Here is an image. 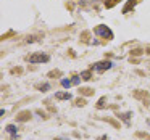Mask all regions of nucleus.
Wrapping results in <instances>:
<instances>
[{
    "mask_svg": "<svg viewBox=\"0 0 150 140\" xmlns=\"http://www.w3.org/2000/svg\"><path fill=\"white\" fill-rule=\"evenodd\" d=\"M55 98L57 100H71V94L69 92H58V94H55Z\"/></svg>",
    "mask_w": 150,
    "mask_h": 140,
    "instance_id": "20e7f679",
    "label": "nucleus"
},
{
    "mask_svg": "<svg viewBox=\"0 0 150 140\" xmlns=\"http://www.w3.org/2000/svg\"><path fill=\"white\" fill-rule=\"evenodd\" d=\"M49 60H50V56L47 53H34V55L28 56L29 63H47Z\"/></svg>",
    "mask_w": 150,
    "mask_h": 140,
    "instance_id": "f03ea898",
    "label": "nucleus"
},
{
    "mask_svg": "<svg viewBox=\"0 0 150 140\" xmlns=\"http://www.w3.org/2000/svg\"><path fill=\"white\" fill-rule=\"evenodd\" d=\"M78 105H79V106H84V105H86V100H84V98H79V100H78Z\"/></svg>",
    "mask_w": 150,
    "mask_h": 140,
    "instance_id": "ddd939ff",
    "label": "nucleus"
},
{
    "mask_svg": "<svg viewBox=\"0 0 150 140\" xmlns=\"http://www.w3.org/2000/svg\"><path fill=\"white\" fill-rule=\"evenodd\" d=\"M111 66H113V63H111V61H98V63H95V65H94V71L103 72V71H107V69H110Z\"/></svg>",
    "mask_w": 150,
    "mask_h": 140,
    "instance_id": "7ed1b4c3",
    "label": "nucleus"
},
{
    "mask_svg": "<svg viewBox=\"0 0 150 140\" xmlns=\"http://www.w3.org/2000/svg\"><path fill=\"white\" fill-rule=\"evenodd\" d=\"M129 116H131V113H124V114H120V117L124 121L126 124H129Z\"/></svg>",
    "mask_w": 150,
    "mask_h": 140,
    "instance_id": "1a4fd4ad",
    "label": "nucleus"
},
{
    "mask_svg": "<svg viewBox=\"0 0 150 140\" xmlns=\"http://www.w3.org/2000/svg\"><path fill=\"white\" fill-rule=\"evenodd\" d=\"M81 77H82V81H91V79H92L91 71H84V72H81Z\"/></svg>",
    "mask_w": 150,
    "mask_h": 140,
    "instance_id": "423d86ee",
    "label": "nucleus"
},
{
    "mask_svg": "<svg viewBox=\"0 0 150 140\" xmlns=\"http://www.w3.org/2000/svg\"><path fill=\"white\" fill-rule=\"evenodd\" d=\"M103 101H105V98H102V100L98 101V108H102V106H103Z\"/></svg>",
    "mask_w": 150,
    "mask_h": 140,
    "instance_id": "2eb2a0df",
    "label": "nucleus"
},
{
    "mask_svg": "<svg viewBox=\"0 0 150 140\" xmlns=\"http://www.w3.org/2000/svg\"><path fill=\"white\" fill-rule=\"evenodd\" d=\"M134 4H136V0H132V2H129V4H127L126 7L123 8V13H127V11H129V8H131V7H134Z\"/></svg>",
    "mask_w": 150,
    "mask_h": 140,
    "instance_id": "9d476101",
    "label": "nucleus"
},
{
    "mask_svg": "<svg viewBox=\"0 0 150 140\" xmlns=\"http://www.w3.org/2000/svg\"><path fill=\"white\" fill-rule=\"evenodd\" d=\"M82 92H84L86 95H91L92 94V89H82Z\"/></svg>",
    "mask_w": 150,
    "mask_h": 140,
    "instance_id": "4468645a",
    "label": "nucleus"
},
{
    "mask_svg": "<svg viewBox=\"0 0 150 140\" xmlns=\"http://www.w3.org/2000/svg\"><path fill=\"white\" fill-rule=\"evenodd\" d=\"M100 140H108V139H107V137H102V139H100Z\"/></svg>",
    "mask_w": 150,
    "mask_h": 140,
    "instance_id": "dca6fc26",
    "label": "nucleus"
},
{
    "mask_svg": "<svg viewBox=\"0 0 150 140\" xmlns=\"http://www.w3.org/2000/svg\"><path fill=\"white\" fill-rule=\"evenodd\" d=\"M29 116H31V114L28 113V111H24V113H21V114H20V117H18V119H20V121H26Z\"/></svg>",
    "mask_w": 150,
    "mask_h": 140,
    "instance_id": "9b49d317",
    "label": "nucleus"
},
{
    "mask_svg": "<svg viewBox=\"0 0 150 140\" xmlns=\"http://www.w3.org/2000/svg\"><path fill=\"white\" fill-rule=\"evenodd\" d=\"M7 132H10L11 135H16V132H18L16 126H13V124H8V126H7Z\"/></svg>",
    "mask_w": 150,
    "mask_h": 140,
    "instance_id": "39448f33",
    "label": "nucleus"
},
{
    "mask_svg": "<svg viewBox=\"0 0 150 140\" xmlns=\"http://www.w3.org/2000/svg\"><path fill=\"white\" fill-rule=\"evenodd\" d=\"M81 79H82L81 76H74V77L71 79V81H73V85H78L79 82H81Z\"/></svg>",
    "mask_w": 150,
    "mask_h": 140,
    "instance_id": "f8f14e48",
    "label": "nucleus"
},
{
    "mask_svg": "<svg viewBox=\"0 0 150 140\" xmlns=\"http://www.w3.org/2000/svg\"><path fill=\"white\" fill-rule=\"evenodd\" d=\"M37 89H39L40 92H49L50 90V84H40V85H37Z\"/></svg>",
    "mask_w": 150,
    "mask_h": 140,
    "instance_id": "6e6552de",
    "label": "nucleus"
},
{
    "mask_svg": "<svg viewBox=\"0 0 150 140\" xmlns=\"http://www.w3.org/2000/svg\"><path fill=\"white\" fill-rule=\"evenodd\" d=\"M94 32L97 34V36H100V37H103V39H113V32H111V29L110 27H107V26H103V24H100V26H97L94 29Z\"/></svg>",
    "mask_w": 150,
    "mask_h": 140,
    "instance_id": "f257e3e1",
    "label": "nucleus"
},
{
    "mask_svg": "<svg viewBox=\"0 0 150 140\" xmlns=\"http://www.w3.org/2000/svg\"><path fill=\"white\" fill-rule=\"evenodd\" d=\"M69 85H73V81H71V79H62V87L69 89Z\"/></svg>",
    "mask_w": 150,
    "mask_h": 140,
    "instance_id": "0eeeda50",
    "label": "nucleus"
}]
</instances>
